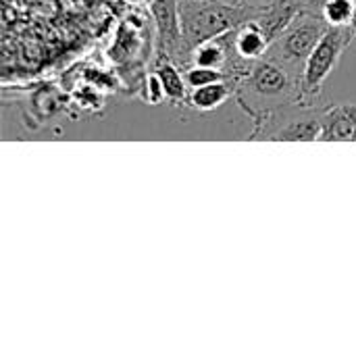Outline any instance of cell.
Listing matches in <instances>:
<instances>
[{"label":"cell","mask_w":356,"mask_h":356,"mask_svg":"<svg viewBox=\"0 0 356 356\" xmlns=\"http://www.w3.org/2000/svg\"><path fill=\"white\" fill-rule=\"evenodd\" d=\"M154 75L159 77L167 100H171V102H188L190 88H188L186 75H181L177 63H173L169 58H156L154 60Z\"/></svg>","instance_id":"10"},{"label":"cell","mask_w":356,"mask_h":356,"mask_svg":"<svg viewBox=\"0 0 356 356\" xmlns=\"http://www.w3.org/2000/svg\"><path fill=\"white\" fill-rule=\"evenodd\" d=\"M350 29H353V33H355V38H356V6H355V15H353V19H350Z\"/></svg>","instance_id":"14"},{"label":"cell","mask_w":356,"mask_h":356,"mask_svg":"<svg viewBox=\"0 0 356 356\" xmlns=\"http://www.w3.org/2000/svg\"><path fill=\"white\" fill-rule=\"evenodd\" d=\"M355 2H356V0H355Z\"/></svg>","instance_id":"15"},{"label":"cell","mask_w":356,"mask_h":356,"mask_svg":"<svg viewBox=\"0 0 356 356\" xmlns=\"http://www.w3.org/2000/svg\"><path fill=\"white\" fill-rule=\"evenodd\" d=\"M353 40L355 33L350 25H332L325 31V35L319 40V44L315 46V50L305 63L302 77H300V86L307 102L321 94L323 83L334 73V69L338 67L342 54L346 52Z\"/></svg>","instance_id":"5"},{"label":"cell","mask_w":356,"mask_h":356,"mask_svg":"<svg viewBox=\"0 0 356 356\" xmlns=\"http://www.w3.org/2000/svg\"><path fill=\"white\" fill-rule=\"evenodd\" d=\"M227 60H229V44H227L225 33L198 44L192 50V56H190V65L213 67V69H221L223 73H225Z\"/></svg>","instance_id":"11"},{"label":"cell","mask_w":356,"mask_h":356,"mask_svg":"<svg viewBox=\"0 0 356 356\" xmlns=\"http://www.w3.org/2000/svg\"><path fill=\"white\" fill-rule=\"evenodd\" d=\"M186 83L188 88H200L207 83H215V81H223L229 79L227 73H223L221 69H213V67H200V65H190L186 67Z\"/></svg>","instance_id":"13"},{"label":"cell","mask_w":356,"mask_h":356,"mask_svg":"<svg viewBox=\"0 0 356 356\" xmlns=\"http://www.w3.org/2000/svg\"><path fill=\"white\" fill-rule=\"evenodd\" d=\"M227 38H229V44L236 50V54L246 60L263 58L271 46V42L267 40V35L263 33V29L259 27L257 21H248V23L227 31Z\"/></svg>","instance_id":"8"},{"label":"cell","mask_w":356,"mask_h":356,"mask_svg":"<svg viewBox=\"0 0 356 356\" xmlns=\"http://www.w3.org/2000/svg\"><path fill=\"white\" fill-rule=\"evenodd\" d=\"M321 142H356V104H332L321 113Z\"/></svg>","instance_id":"7"},{"label":"cell","mask_w":356,"mask_h":356,"mask_svg":"<svg viewBox=\"0 0 356 356\" xmlns=\"http://www.w3.org/2000/svg\"><path fill=\"white\" fill-rule=\"evenodd\" d=\"M150 13L156 25V58H169L179 67H190V54L184 42L179 2L152 0Z\"/></svg>","instance_id":"6"},{"label":"cell","mask_w":356,"mask_h":356,"mask_svg":"<svg viewBox=\"0 0 356 356\" xmlns=\"http://www.w3.org/2000/svg\"><path fill=\"white\" fill-rule=\"evenodd\" d=\"M355 6V0H325L321 13L330 25H350Z\"/></svg>","instance_id":"12"},{"label":"cell","mask_w":356,"mask_h":356,"mask_svg":"<svg viewBox=\"0 0 356 356\" xmlns=\"http://www.w3.org/2000/svg\"><path fill=\"white\" fill-rule=\"evenodd\" d=\"M236 94V81L234 79H223L215 83H207L200 88H192L188 94V102L196 111H213L227 102Z\"/></svg>","instance_id":"9"},{"label":"cell","mask_w":356,"mask_h":356,"mask_svg":"<svg viewBox=\"0 0 356 356\" xmlns=\"http://www.w3.org/2000/svg\"><path fill=\"white\" fill-rule=\"evenodd\" d=\"M236 98L250 117L275 106L307 102L300 75L267 54L254 63L246 77L236 81Z\"/></svg>","instance_id":"1"},{"label":"cell","mask_w":356,"mask_h":356,"mask_svg":"<svg viewBox=\"0 0 356 356\" xmlns=\"http://www.w3.org/2000/svg\"><path fill=\"white\" fill-rule=\"evenodd\" d=\"M321 113L309 102H292L254 115L250 140L273 142H315L321 138Z\"/></svg>","instance_id":"3"},{"label":"cell","mask_w":356,"mask_h":356,"mask_svg":"<svg viewBox=\"0 0 356 356\" xmlns=\"http://www.w3.org/2000/svg\"><path fill=\"white\" fill-rule=\"evenodd\" d=\"M179 17L184 29L186 50L192 56V50L213 38H219L248 21H254L261 13V6H254L246 0L225 2V0H177Z\"/></svg>","instance_id":"2"},{"label":"cell","mask_w":356,"mask_h":356,"mask_svg":"<svg viewBox=\"0 0 356 356\" xmlns=\"http://www.w3.org/2000/svg\"><path fill=\"white\" fill-rule=\"evenodd\" d=\"M332 25L325 21L319 6H309L296 15V19L286 27V31L269 46L267 56L284 63L302 77V69L319 40Z\"/></svg>","instance_id":"4"}]
</instances>
